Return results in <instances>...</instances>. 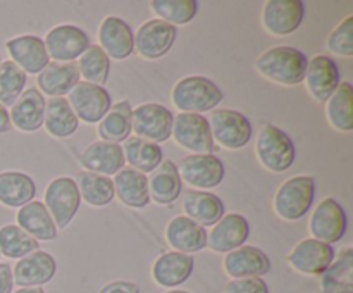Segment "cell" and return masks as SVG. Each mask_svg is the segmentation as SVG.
Returning <instances> with one entry per match:
<instances>
[{
	"label": "cell",
	"mask_w": 353,
	"mask_h": 293,
	"mask_svg": "<svg viewBox=\"0 0 353 293\" xmlns=\"http://www.w3.org/2000/svg\"><path fill=\"white\" fill-rule=\"evenodd\" d=\"M14 278L12 267L9 264L0 262V293H12Z\"/></svg>",
	"instance_id": "obj_45"
},
{
	"label": "cell",
	"mask_w": 353,
	"mask_h": 293,
	"mask_svg": "<svg viewBox=\"0 0 353 293\" xmlns=\"http://www.w3.org/2000/svg\"><path fill=\"white\" fill-rule=\"evenodd\" d=\"M79 196L92 207H105L114 200V183L107 176L97 174V172L81 171L78 172Z\"/></svg>",
	"instance_id": "obj_36"
},
{
	"label": "cell",
	"mask_w": 353,
	"mask_h": 293,
	"mask_svg": "<svg viewBox=\"0 0 353 293\" xmlns=\"http://www.w3.org/2000/svg\"><path fill=\"white\" fill-rule=\"evenodd\" d=\"M178 30L162 19H148L134 33V52L140 57L155 61L168 54L174 45Z\"/></svg>",
	"instance_id": "obj_12"
},
{
	"label": "cell",
	"mask_w": 353,
	"mask_h": 293,
	"mask_svg": "<svg viewBox=\"0 0 353 293\" xmlns=\"http://www.w3.org/2000/svg\"><path fill=\"white\" fill-rule=\"evenodd\" d=\"M100 293H140V288L130 281H114L103 286Z\"/></svg>",
	"instance_id": "obj_44"
},
{
	"label": "cell",
	"mask_w": 353,
	"mask_h": 293,
	"mask_svg": "<svg viewBox=\"0 0 353 293\" xmlns=\"http://www.w3.org/2000/svg\"><path fill=\"white\" fill-rule=\"evenodd\" d=\"M6 48L10 55V61L19 65L26 74H40L50 64L45 41L34 34H23L7 40Z\"/></svg>",
	"instance_id": "obj_18"
},
{
	"label": "cell",
	"mask_w": 353,
	"mask_h": 293,
	"mask_svg": "<svg viewBox=\"0 0 353 293\" xmlns=\"http://www.w3.org/2000/svg\"><path fill=\"white\" fill-rule=\"evenodd\" d=\"M14 293H45V292L43 288H40V286H34V288H19Z\"/></svg>",
	"instance_id": "obj_47"
},
{
	"label": "cell",
	"mask_w": 353,
	"mask_h": 293,
	"mask_svg": "<svg viewBox=\"0 0 353 293\" xmlns=\"http://www.w3.org/2000/svg\"><path fill=\"white\" fill-rule=\"evenodd\" d=\"M0 255H2V254H0Z\"/></svg>",
	"instance_id": "obj_50"
},
{
	"label": "cell",
	"mask_w": 353,
	"mask_h": 293,
	"mask_svg": "<svg viewBox=\"0 0 353 293\" xmlns=\"http://www.w3.org/2000/svg\"><path fill=\"white\" fill-rule=\"evenodd\" d=\"M0 64H2V59H0Z\"/></svg>",
	"instance_id": "obj_49"
},
{
	"label": "cell",
	"mask_w": 353,
	"mask_h": 293,
	"mask_svg": "<svg viewBox=\"0 0 353 293\" xmlns=\"http://www.w3.org/2000/svg\"><path fill=\"white\" fill-rule=\"evenodd\" d=\"M78 71L86 83L103 86L109 79L110 72V59L99 45H90L88 50L79 57Z\"/></svg>",
	"instance_id": "obj_39"
},
{
	"label": "cell",
	"mask_w": 353,
	"mask_h": 293,
	"mask_svg": "<svg viewBox=\"0 0 353 293\" xmlns=\"http://www.w3.org/2000/svg\"><path fill=\"white\" fill-rule=\"evenodd\" d=\"M272 264L264 250L252 245H243L224 257V271L233 279L262 278L271 272Z\"/></svg>",
	"instance_id": "obj_19"
},
{
	"label": "cell",
	"mask_w": 353,
	"mask_h": 293,
	"mask_svg": "<svg viewBox=\"0 0 353 293\" xmlns=\"http://www.w3.org/2000/svg\"><path fill=\"white\" fill-rule=\"evenodd\" d=\"M79 71L74 62H50L38 74L37 83L40 92L55 97H64L79 83Z\"/></svg>",
	"instance_id": "obj_29"
},
{
	"label": "cell",
	"mask_w": 353,
	"mask_h": 293,
	"mask_svg": "<svg viewBox=\"0 0 353 293\" xmlns=\"http://www.w3.org/2000/svg\"><path fill=\"white\" fill-rule=\"evenodd\" d=\"M307 90L317 102L326 103L327 99L336 92L341 83V72L336 62L327 55H316L312 61H309L305 71Z\"/></svg>",
	"instance_id": "obj_17"
},
{
	"label": "cell",
	"mask_w": 353,
	"mask_h": 293,
	"mask_svg": "<svg viewBox=\"0 0 353 293\" xmlns=\"http://www.w3.org/2000/svg\"><path fill=\"white\" fill-rule=\"evenodd\" d=\"M255 152L261 164L272 172L288 171L296 159L295 143L290 134L274 124H265L259 131Z\"/></svg>",
	"instance_id": "obj_4"
},
{
	"label": "cell",
	"mask_w": 353,
	"mask_h": 293,
	"mask_svg": "<svg viewBox=\"0 0 353 293\" xmlns=\"http://www.w3.org/2000/svg\"><path fill=\"white\" fill-rule=\"evenodd\" d=\"M327 50L341 57L353 55V16L345 17L327 37Z\"/></svg>",
	"instance_id": "obj_42"
},
{
	"label": "cell",
	"mask_w": 353,
	"mask_h": 293,
	"mask_svg": "<svg viewBox=\"0 0 353 293\" xmlns=\"http://www.w3.org/2000/svg\"><path fill=\"white\" fill-rule=\"evenodd\" d=\"M305 17V3L302 0H269L262 9V24L274 37H288L295 33Z\"/></svg>",
	"instance_id": "obj_14"
},
{
	"label": "cell",
	"mask_w": 353,
	"mask_h": 293,
	"mask_svg": "<svg viewBox=\"0 0 353 293\" xmlns=\"http://www.w3.org/2000/svg\"><path fill=\"white\" fill-rule=\"evenodd\" d=\"M185 216L200 226H214L224 216V202L216 193L205 190H192L183 196Z\"/></svg>",
	"instance_id": "obj_27"
},
{
	"label": "cell",
	"mask_w": 353,
	"mask_h": 293,
	"mask_svg": "<svg viewBox=\"0 0 353 293\" xmlns=\"http://www.w3.org/2000/svg\"><path fill=\"white\" fill-rule=\"evenodd\" d=\"M17 226L26 231L34 240L50 241L57 238V226L48 214L43 202L31 200L30 203L21 207L16 214Z\"/></svg>",
	"instance_id": "obj_30"
},
{
	"label": "cell",
	"mask_w": 353,
	"mask_h": 293,
	"mask_svg": "<svg viewBox=\"0 0 353 293\" xmlns=\"http://www.w3.org/2000/svg\"><path fill=\"white\" fill-rule=\"evenodd\" d=\"M210 131L216 143L228 150H240L252 140V123L245 114L231 109H216L210 116Z\"/></svg>",
	"instance_id": "obj_8"
},
{
	"label": "cell",
	"mask_w": 353,
	"mask_h": 293,
	"mask_svg": "<svg viewBox=\"0 0 353 293\" xmlns=\"http://www.w3.org/2000/svg\"><path fill=\"white\" fill-rule=\"evenodd\" d=\"M45 48L54 62H74L90 47V37L74 24H61L45 34Z\"/></svg>",
	"instance_id": "obj_11"
},
{
	"label": "cell",
	"mask_w": 353,
	"mask_h": 293,
	"mask_svg": "<svg viewBox=\"0 0 353 293\" xmlns=\"http://www.w3.org/2000/svg\"><path fill=\"white\" fill-rule=\"evenodd\" d=\"M79 162L90 172H97L109 178L110 174H117L124 168V152L119 143L110 141H93L79 154Z\"/></svg>",
	"instance_id": "obj_22"
},
{
	"label": "cell",
	"mask_w": 353,
	"mask_h": 293,
	"mask_svg": "<svg viewBox=\"0 0 353 293\" xmlns=\"http://www.w3.org/2000/svg\"><path fill=\"white\" fill-rule=\"evenodd\" d=\"M165 240L181 254H195L207 247V230L186 216H176L165 228Z\"/></svg>",
	"instance_id": "obj_23"
},
{
	"label": "cell",
	"mask_w": 353,
	"mask_h": 293,
	"mask_svg": "<svg viewBox=\"0 0 353 293\" xmlns=\"http://www.w3.org/2000/svg\"><path fill=\"white\" fill-rule=\"evenodd\" d=\"M37 195L31 176L19 171L0 172V202L7 207H23Z\"/></svg>",
	"instance_id": "obj_32"
},
{
	"label": "cell",
	"mask_w": 353,
	"mask_h": 293,
	"mask_svg": "<svg viewBox=\"0 0 353 293\" xmlns=\"http://www.w3.org/2000/svg\"><path fill=\"white\" fill-rule=\"evenodd\" d=\"M326 114L330 124L341 133L353 131V86L352 83L341 81L336 92L327 99Z\"/></svg>",
	"instance_id": "obj_33"
},
{
	"label": "cell",
	"mask_w": 353,
	"mask_h": 293,
	"mask_svg": "<svg viewBox=\"0 0 353 293\" xmlns=\"http://www.w3.org/2000/svg\"><path fill=\"white\" fill-rule=\"evenodd\" d=\"M195 269V259L181 252H168L161 255L152 265V278L164 288H176L183 285Z\"/></svg>",
	"instance_id": "obj_25"
},
{
	"label": "cell",
	"mask_w": 353,
	"mask_h": 293,
	"mask_svg": "<svg viewBox=\"0 0 353 293\" xmlns=\"http://www.w3.org/2000/svg\"><path fill=\"white\" fill-rule=\"evenodd\" d=\"M131 112L133 109L128 100L114 103L99 123L100 140L110 141V143L126 141L131 134Z\"/></svg>",
	"instance_id": "obj_34"
},
{
	"label": "cell",
	"mask_w": 353,
	"mask_h": 293,
	"mask_svg": "<svg viewBox=\"0 0 353 293\" xmlns=\"http://www.w3.org/2000/svg\"><path fill=\"white\" fill-rule=\"evenodd\" d=\"M323 293H353V252L345 248L323 274Z\"/></svg>",
	"instance_id": "obj_37"
},
{
	"label": "cell",
	"mask_w": 353,
	"mask_h": 293,
	"mask_svg": "<svg viewBox=\"0 0 353 293\" xmlns=\"http://www.w3.org/2000/svg\"><path fill=\"white\" fill-rule=\"evenodd\" d=\"M10 128H12V123H10L9 110L0 103V133H7Z\"/></svg>",
	"instance_id": "obj_46"
},
{
	"label": "cell",
	"mask_w": 353,
	"mask_h": 293,
	"mask_svg": "<svg viewBox=\"0 0 353 293\" xmlns=\"http://www.w3.org/2000/svg\"><path fill=\"white\" fill-rule=\"evenodd\" d=\"M309 59L302 50L290 45H279L262 52L255 61V69L269 81L283 86L300 85L305 78Z\"/></svg>",
	"instance_id": "obj_1"
},
{
	"label": "cell",
	"mask_w": 353,
	"mask_h": 293,
	"mask_svg": "<svg viewBox=\"0 0 353 293\" xmlns=\"http://www.w3.org/2000/svg\"><path fill=\"white\" fill-rule=\"evenodd\" d=\"M250 236V224L241 214H224L212 231L207 233V247L217 254H228L243 247Z\"/></svg>",
	"instance_id": "obj_16"
},
{
	"label": "cell",
	"mask_w": 353,
	"mask_h": 293,
	"mask_svg": "<svg viewBox=\"0 0 353 293\" xmlns=\"http://www.w3.org/2000/svg\"><path fill=\"white\" fill-rule=\"evenodd\" d=\"M152 10L157 14V19L172 24H188L195 19L199 12L196 0H152Z\"/></svg>",
	"instance_id": "obj_40"
},
{
	"label": "cell",
	"mask_w": 353,
	"mask_h": 293,
	"mask_svg": "<svg viewBox=\"0 0 353 293\" xmlns=\"http://www.w3.org/2000/svg\"><path fill=\"white\" fill-rule=\"evenodd\" d=\"M124 161L130 162V168L137 171L152 172L162 162V148L154 141L143 140V138H128L124 141Z\"/></svg>",
	"instance_id": "obj_35"
},
{
	"label": "cell",
	"mask_w": 353,
	"mask_h": 293,
	"mask_svg": "<svg viewBox=\"0 0 353 293\" xmlns=\"http://www.w3.org/2000/svg\"><path fill=\"white\" fill-rule=\"evenodd\" d=\"M348 219L343 205L333 196L321 200L309 221L310 238L323 243H338L347 233Z\"/></svg>",
	"instance_id": "obj_7"
},
{
	"label": "cell",
	"mask_w": 353,
	"mask_h": 293,
	"mask_svg": "<svg viewBox=\"0 0 353 293\" xmlns=\"http://www.w3.org/2000/svg\"><path fill=\"white\" fill-rule=\"evenodd\" d=\"M43 203L57 230L68 228L81 205V196H79L76 179L68 178V176L52 179L45 190Z\"/></svg>",
	"instance_id": "obj_5"
},
{
	"label": "cell",
	"mask_w": 353,
	"mask_h": 293,
	"mask_svg": "<svg viewBox=\"0 0 353 293\" xmlns=\"http://www.w3.org/2000/svg\"><path fill=\"white\" fill-rule=\"evenodd\" d=\"M45 103H47V100L40 90H24L19 99L10 107V123L24 133L38 131L43 126Z\"/></svg>",
	"instance_id": "obj_24"
},
{
	"label": "cell",
	"mask_w": 353,
	"mask_h": 293,
	"mask_svg": "<svg viewBox=\"0 0 353 293\" xmlns=\"http://www.w3.org/2000/svg\"><path fill=\"white\" fill-rule=\"evenodd\" d=\"M334 262V248L314 238L295 245L288 255L290 267L305 276H323Z\"/></svg>",
	"instance_id": "obj_15"
},
{
	"label": "cell",
	"mask_w": 353,
	"mask_h": 293,
	"mask_svg": "<svg viewBox=\"0 0 353 293\" xmlns=\"http://www.w3.org/2000/svg\"><path fill=\"white\" fill-rule=\"evenodd\" d=\"M165 293H190L186 290H171V292H165Z\"/></svg>",
	"instance_id": "obj_48"
},
{
	"label": "cell",
	"mask_w": 353,
	"mask_h": 293,
	"mask_svg": "<svg viewBox=\"0 0 353 293\" xmlns=\"http://www.w3.org/2000/svg\"><path fill=\"white\" fill-rule=\"evenodd\" d=\"M99 47L109 59L124 61L134 52V33L130 24L116 16H109L99 28Z\"/></svg>",
	"instance_id": "obj_21"
},
{
	"label": "cell",
	"mask_w": 353,
	"mask_h": 293,
	"mask_svg": "<svg viewBox=\"0 0 353 293\" xmlns=\"http://www.w3.org/2000/svg\"><path fill=\"white\" fill-rule=\"evenodd\" d=\"M183 179L178 172V165L172 161H162L148 178V192L150 200L161 205H169L176 202L181 195Z\"/></svg>",
	"instance_id": "obj_28"
},
{
	"label": "cell",
	"mask_w": 353,
	"mask_h": 293,
	"mask_svg": "<svg viewBox=\"0 0 353 293\" xmlns=\"http://www.w3.org/2000/svg\"><path fill=\"white\" fill-rule=\"evenodd\" d=\"M223 90L205 76H186L179 79L171 93L174 107L181 112L203 114L216 109L223 102Z\"/></svg>",
	"instance_id": "obj_2"
},
{
	"label": "cell",
	"mask_w": 353,
	"mask_h": 293,
	"mask_svg": "<svg viewBox=\"0 0 353 293\" xmlns=\"http://www.w3.org/2000/svg\"><path fill=\"white\" fill-rule=\"evenodd\" d=\"M172 123V112L161 103H141L131 112V131H134L138 138L157 145L171 138Z\"/></svg>",
	"instance_id": "obj_9"
},
{
	"label": "cell",
	"mask_w": 353,
	"mask_h": 293,
	"mask_svg": "<svg viewBox=\"0 0 353 293\" xmlns=\"http://www.w3.org/2000/svg\"><path fill=\"white\" fill-rule=\"evenodd\" d=\"M171 137H174L179 147L192 154H214L216 150L209 119L203 114L179 112L172 123Z\"/></svg>",
	"instance_id": "obj_6"
},
{
	"label": "cell",
	"mask_w": 353,
	"mask_h": 293,
	"mask_svg": "<svg viewBox=\"0 0 353 293\" xmlns=\"http://www.w3.org/2000/svg\"><path fill=\"white\" fill-rule=\"evenodd\" d=\"M178 172L193 188H216L226 174L223 161L216 154H190L179 162Z\"/></svg>",
	"instance_id": "obj_13"
},
{
	"label": "cell",
	"mask_w": 353,
	"mask_h": 293,
	"mask_svg": "<svg viewBox=\"0 0 353 293\" xmlns=\"http://www.w3.org/2000/svg\"><path fill=\"white\" fill-rule=\"evenodd\" d=\"M43 124L48 133L55 138H69L78 131L79 119L69 105L68 99L55 97L45 103Z\"/></svg>",
	"instance_id": "obj_31"
},
{
	"label": "cell",
	"mask_w": 353,
	"mask_h": 293,
	"mask_svg": "<svg viewBox=\"0 0 353 293\" xmlns=\"http://www.w3.org/2000/svg\"><path fill=\"white\" fill-rule=\"evenodd\" d=\"M40 243L33 236L21 230L17 224L0 228V254L9 259H23L38 250Z\"/></svg>",
	"instance_id": "obj_38"
},
{
	"label": "cell",
	"mask_w": 353,
	"mask_h": 293,
	"mask_svg": "<svg viewBox=\"0 0 353 293\" xmlns=\"http://www.w3.org/2000/svg\"><path fill=\"white\" fill-rule=\"evenodd\" d=\"M57 272V262L48 252L37 250L19 259L12 269L14 285L21 288H34L50 281Z\"/></svg>",
	"instance_id": "obj_20"
},
{
	"label": "cell",
	"mask_w": 353,
	"mask_h": 293,
	"mask_svg": "<svg viewBox=\"0 0 353 293\" xmlns=\"http://www.w3.org/2000/svg\"><path fill=\"white\" fill-rule=\"evenodd\" d=\"M316 199L312 176H293L286 179L274 195V212L285 221H299L305 216Z\"/></svg>",
	"instance_id": "obj_3"
},
{
	"label": "cell",
	"mask_w": 353,
	"mask_h": 293,
	"mask_svg": "<svg viewBox=\"0 0 353 293\" xmlns=\"http://www.w3.org/2000/svg\"><path fill=\"white\" fill-rule=\"evenodd\" d=\"M26 72L14 64L12 61H6L0 64V103L3 107L14 105L26 86Z\"/></svg>",
	"instance_id": "obj_41"
},
{
	"label": "cell",
	"mask_w": 353,
	"mask_h": 293,
	"mask_svg": "<svg viewBox=\"0 0 353 293\" xmlns=\"http://www.w3.org/2000/svg\"><path fill=\"white\" fill-rule=\"evenodd\" d=\"M223 293H269V286L262 278L233 279L224 286Z\"/></svg>",
	"instance_id": "obj_43"
},
{
	"label": "cell",
	"mask_w": 353,
	"mask_h": 293,
	"mask_svg": "<svg viewBox=\"0 0 353 293\" xmlns=\"http://www.w3.org/2000/svg\"><path fill=\"white\" fill-rule=\"evenodd\" d=\"M114 193L119 196L121 202L133 209H143L150 203L148 192V178L143 172L133 168H123L114 174Z\"/></svg>",
	"instance_id": "obj_26"
},
{
	"label": "cell",
	"mask_w": 353,
	"mask_h": 293,
	"mask_svg": "<svg viewBox=\"0 0 353 293\" xmlns=\"http://www.w3.org/2000/svg\"><path fill=\"white\" fill-rule=\"evenodd\" d=\"M68 102L74 110L76 117L88 124L100 123L112 107L110 93L103 86L92 85L86 81H79L68 93Z\"/></svg>",
	"instance_id": "obj_10"
}]
</instances>
